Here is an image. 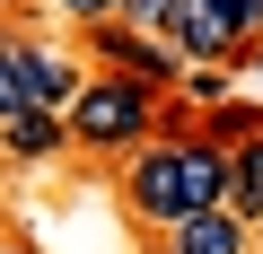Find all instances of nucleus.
I'll return each instance as SVG.
<instances>
[{
    "mask_svg": "<svg viewBox=\"0 0 263 254\" xmlns=\"http://www.w3.org/2000/svg\"><path fill=\"white\" fill-rule=\"evenodd\" d=\"M123 202H132V219L158 228V237H176L202 210H228V141L167 132L149 149H132L123 158Z\"/></svg>",
    "mask_w": 263,
    "mask_h": 254,
    "instance_id": "1",
    "label": "nucleus"
},
{
    "mask_svg": "<svg viewBox=\"0 0 263 254\" xmlns=\"http://www.w3.org/2000/svg\"><path fill=\"white\" fill-rule=\"evenodd\" d=\"M149 141H167V96L158 88H141V79H114V70H88V88H79V105H70V149H149Z\"/></svg>",
    "mask_w": 263,
    "mask_h": 254,
    "instance_id": "2",
    "label": "nucleus"
},
{
    "mask_svg": "<svg viewBox=\"0 0 263 254\" xmlns=\"http://www.w3.org/2000/svg\"><path fill=\"white\" fill-rule=\"evenodd\" d=\"M184 62H237L263 44V0H176L158 27Z\"/></svg>",
    "mask_w": 263,
    "mask_h": 254,
    "instance_id": "3",
    "label": "nucleus"
},
{
    "mask_svg": "<svg viewBox=\"0 0 263 254\" xmlns=\"http://www.w3.org/2000/svg\"><path fill=\"white\" fill-rule=\"evenodd\" d=\"M88 62L97 70H114V79H141V88H184V53L167 44V35H149V27H123V18H97L88 27Z\"/></svg>",
    "mask_w": 263,
    "mask_h": 254,
    "instance_id": "4",
    "label": "nucleus"
},
{
    "mask_svg": "<svg viewBox=\"0 0 263 254\" xmlns=\"http://www.w3.org/2000/svg\"><path fill=\"white\" fill-rule=\"evenodd\" d=\"M79 88H88V70H79L70 53L27 44V114H70V105H79Z\"/></svg>",
    "mask_w": 263,
    "mask_h": 254,
    "instance_id": "5",
    "label": "nucleus"
},
{
    "mask_svg": "<svg viewBox=\"0 0 263 254\" xmlns=\"http://www.w3.org/2000/svg\"><path fill=\"white\" fill-rule=\"evenodd\" d=\"M167 254H254V219H237V210H202V219H184V228L167 237Z\"/></svg>",
    "mask_w": 263,
    "mask_h": 254,
    "instance_id": "6",
    "label": "nucleus"
},
{
    "mask_svg": "<svg viewBox=\"0 0 263 254\" xmlns=\"http://www.w3.org/2000/svg\"><path fill=\"white\" fill-rule=\"evenodd\" d=\"M0 149H9L18 167H35V158L70 149V114H9V123H0Z\"/></svg>",
    "mask_w": 263,
    "mask_h": 254,
    "instance_id": "7",
    "label": "nucleus"
},
{
    "mask_svg": "<svg viewBox=\"0 0 263 254\" xmlns=\"http://www.w3.org/2000/svg\"><path fill=\"white\" fill-rule=\"evenodd\" d=\"M228 210L237 219H263V132L228 141Z\"/></svg>",
    "mask_w": 263,
    "mask_h": 254,
    "instance_id": "8",
    "label": "nucleus"
},
{
    "mask_svg": "<svg viewBox=\"0 0 263 254\" xmlns=\"http://www.w3.org/2000/svg\"><path fill=\"white\" fill-rule=\"evenodd\" d=\"M27 114V35H0V123Z\"/></svg>",
    "mask_w": 263,
    "mask_h": 254,
    "instance_id": "9",
    "label": "nucleus"
},
{
    "mask_svg": "<svg viewBox=\"0 0 263 254\" xmlns=\"http://www.w3.org/2000/svg\"><path fill=\"white\" fill-rule=\"evenodd\" d=\"M184 96H193V105H228V79H219V70H184Z\"/></svg>",
    "mask_w": 263,
    "mask_h": 254,
    "instance_id": "10",
    "label": "nucleus"
},
{
    "mask_svg": "<svg viewBox=\"0 0 263 254\" xmlns=\"http://www.w3.org/2000/svg\"><path fill=\"white\" fill-rule=\"evenodd\" d=\"M62 18H79V27H97V18H114V0H53Z\"/></svg>",
    "mask_w": 263,
    "mask_h": 254,
    "instance_id": "11",
    "label": "nucleus"
},
{
    "mask_svg": "<svg viewBox=\"0 0 263 254\" xmlns=\"http://www.w3.org/2000/svg\"><path fill=\"white\" fill-rule=\"evenodd\" d=\"M246 70H254V79H263V44H254V53H246Z\"/></svg>",
    "mask_w": 263,
    "mask_h": 254,
    "instance_id": "12",
    "label": "nucleus"
},
{
    "mask_svg": "<svg viewBox=\"0 0 263 254\" xmlns=\"http://www.w3.org/2000/svg\"><path fill=\"white\" fill-rule=\"evenodd\" d=\"M0 254H27V245H0Z\"/></svg>",
    "mask_w": 263,
    "mask_h": 254,
    "instance_id": "13",
    "label": "nucleus"
},
{
    "mask_svg": "<svg viewBox=\"0 0 263 254\" xmlns=\"http://www.w3.org/2000/svg\"><path fill=\"white\" fill-rule=\"evenodd\" d=\"M254 228H263V219H254Z\"/></svg>",
    "mask_w": 263,
    "mask_h": 254,
    "instance_id": "14",
    "label": "nucleus"
}]
</instances>
